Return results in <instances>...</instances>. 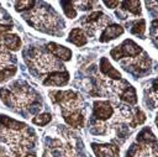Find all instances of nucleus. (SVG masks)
Returning <instances> with one entry per match:
<instances>
[{"mask_svg": "<svg viewBox=\"0 0 158 157\" xmlns=\"http://www.w3.org/2000/svg\"><path fill=\"white\" fill-rule=\"evenodd\" d=\"M0 98L6 106L15 111H22L33 104L36 100V93L28 85L16 83L11 88H1Z\"/></svg>", "mask_w": 158, "mask_h": 157, "instance_id": "f257e3e1", "label": "nucleus"}, {"mask_svg": "<svg viewBox=\"0 0 158 157\" xmlns=\"http://www.w3.org/2000/svg\"><path fill=\"white\" fill-rule=\"evenodd\" d=\"M26 20L36 30L48 33H53L56 30L59 28V25H62L59 16L49 6L33 7L30 11V14L26 15Z\"/></svg>", "mask_w": 158, "mask_h": 157, "instance_id": "f03ea898", "label": "nucleus"}, {"mask_svg": "<svg viewBox=\"0 0 158 157\" xmlns=\"http://www.w3.org/2000/svg\"><path fill=\"white\" fill-rule=\"evenodd\" d=\"M30 68L33 70L43 74V73H52L59 70L60 62L49 53H44L40 49H30V56L26 58Z\"/></svg>", "mask_w": 158, "mask_h": 157, "instance_id": "7ed1b4c3", "label": "nucleus"}, {"mask_svg": "<svg viewBox=\"0 0 158 157\" xmlns=\"http://www.w3.org/2000/svg\"><path fill=\"white\" fill-rule=\"evenodd\" d=\"M49 98L54 104L60 105L62 112L80 110L81 98L73 90H54L49 93Z\"/></svg>", "mask_w": 158, "mask_h": 157, "instance_id": "20e7f679", "label": "nucleus"}, {"mask_svg": "<svg viewBox=\"0 0 158 157\" xmlns=\"http://www.w3.org/2000/svg\"><path fill=\"white\" fill-rule=\"evenodd\" d=\"M142 53H143L142 48L132 40H125L120 46H116L110 52L111 57L118 62L122 58H133V57H137Z\"/></svg>", "mask_w": 158, "mask_h": 157, "instance_id": "39448f33", "label": "nucleus"}, {"mask_svg": "<svg viewBox=\"0 0 158 157\" xmlns=\"http://www.w3.org/2000/svg\"><path fill=\"white\" fill-rule=\"evenodd\" d=\"M110 22V19L104 15L101 11H94L90 12L88 16H85L83 19V25H84V32H86L88 35H94L96 30L102 28L104 26H106Z\"/></svg>", "mask_w": 158, "mask_h": 157, "instance_id": "423d86ee", "label": "nucleus"}, {"mask_svg": "<svg viewBox=\"0 0 158 157\" xmlns=\"http://www.w3.org/2000/svg\"><path fill=\"white\" fill-rule=\"evenodd\" d=\"M114 106L107 100H98L93 104V115L98 121H106L114 116Z\"/></svg>", "mask_w": 158, "mask_h": 157, "instance_id": "0eeeda50", "label": "nucleus"}, {"mask_svg": "<svg viewBox=\"0 0 158 157\" xmlns=\"http://www.w3.org/2000/svg\"><path fill=\"white\" fill-rule=\"evenodd\" d=\"M114 87L116 88V91L121 101L128 105H135L137 103V94H136L135 88L131 84H128L125 80H120V87L118 85H114Z\"/></svg>", "mask_w": 158, "mask_h": 157, "instance_id": "6e6552de", "label": "nucleus"}, {"mask_svg": "<svg viewBox=\"0 0 158 157\" xmlns=\"http://www.w3.org/2000/svg\"><path fill=\"white\" fill-rule=\"evenodd\" d=\"M122 64L127 67V69H131L132 72H143L151 67V59L143 52L142 56H137V57L127 58L126 61H122Z\"/></svg>", "mask_w": 158, "mask_h": 157, "instance_id": "1a4fd4ad", "label": "nucleus"}, {"mask_svg": "<svg viewBox=\"0 0 158 157\" xmlns=\"http://www.w3.org/2000/svg\"><path fill=\"white\" fill-rule=\"evenodd\" d=\"M91 148L96 157H118L120 148L114 143H91Z\"/></svg>", "mask_w": 158, "mask_h": 157, "instance_id": "9d476101", "label": "nucleus"}, {"mask_svg": "<svg viewBox=\"0 0 158 157\" xmlns=\"http://www.w3.org/2000/svg\"><path fill=\"white\" fill-rule=\"evenodd\" d=\"M69 80V73L63 70H57V72H52L49 73L44 80H43V85L46 87H62L65 85Z\"/></svg>", "mask_w": 158, "mask_h": 157, "instance_id": "9b49d317", "label": "nucleus"}, {"mask_svg": "<svg viewBox=\"0 0 158 157\" xmlns=\"http://www.w3.org/2000/svg\"><path fill=\"white\" fill-rule=\"evenodd\" d=\"M51 150L54 157H75V152L72 145L60 142L59 140H54L52 142Z\"/></svg>", "mask_w": 158, "mask_h": 157, "instance_id": "f8f14e48", "label": "nucleus"}, {"mask_svg": "<svg viewBox=\"0 0 158 157\" xmlns=\"http://www.w3.org/2000/svg\"><path fill=\"white\" fill-rule=\"evenodd\" d=\"M47 49L51 52V54H53L57 59L67 62L72 58V51L62 45H58L56 42H49L47 43Z\"/></svg>", "mask_w": 158, "mask_h": 157, "instance_id": "ddd939ff", "label": "nucleus"}, {"mask_svg": "<svg viewBox=\"0 0 158 157\" xmlns=\"http://www.w3.org/2000/svg\"><path fill=\"white\" fill-rule=\"evenodd\" d=\"M0 45L7 51H19L21 48V40L15 33H0Z\"/></svg>", "mask_w": 158, "mask_h": 157, "instance_id": "4468645a", "label": "nucleus"}, {"mask_svg": "<svg viewBox=\"0 0 158 157\" xmlns=\"http://www.w3.org/2000/svg\"><path fill=\"white\" fill-rule=\"evenodd\" d=\"M123 33V27L121 25L117 23H110L105 27V30L102 31V33L100 35L99 40L100 42H109L111 40L117 38L118 36H121Z\"/></svg>", "mask_w": 158, "mask_h": 157, "instance_id": "2eb2a0df", "label": "nucleus"}, {"mask_svg": "<svg viewBox=\"0 0 158 157\" xmlns=\"http://www.w3.org/2000/svg\"><path fill=\"white\" fill-rule=\"evenodd\" d=\"M64 121L72 126V127H83L84 126V116L80 110H74V111H65L62 112Z\"/></svg>", "mask_w": 158, "mask_h": 157, "instance_id": "dca6fc26", "label": "nucleus"}, {"mask_svg": "<svg viewBox=\"0 0 158 157\" xmlns=\"http://www.w3.org/2000/svg\"><path fill=\"white\" fill-rule=\"evenodd\" d=\"M100 72L105 77L110 78L111 80H116V82L121 80V73L111 66V63L109 62V59L106 57H102L100 61Z\"/></svg>", "mask_w": 158, "mask_h": 157, "instance_id": "f3484780", "label": "nucleus"}, {"mask_svg": "<svg viewBox=\"0 0 158 157\" xmlns=\"http://www.w3.org/2000/svg\"><path fill=\"white\" fill-rule=\"evenodd\" d=\"M68 41L72 42L73 45L78 46V47H81V46L86 45V42H88V36H86V33L84 32V30H81V28H79V27H75V28H73V30L69 32V35H68Z\"/></svg>", "mask_w": 158, "mask_h": 157, "instance_id": "a211bd4d", "label": "nucleus"}, {"mask_svg": "<svg viewBox=\"0 0 158 157\" xmlns=\"http://www.w3.org/2000/svg\"><path fill=\"white\" fill-rule=\"evenodd\" d=\"M137 141L139 143H156L157 138L154 136V134L151 131V129L144 127L138 135H137Z\"/></svg>", "mask_w": 158, "mask_h": 157, "instance_id": "6ab92c4d", "label": "nucleus"}, {"mask_svg": "<svg viewBox=\"0 0 158 157\" xmlns=\"http://www.w3.org/2000/svg\"><path fill=\"white\" fill-rule=\"evenodd\" d=\"M17 72V68L14 64H7L2 68H0V83H5L10 80Z\"/></svg>", "mask_w": 158, "mask_h": 157, "instance_id": "aec40b11", "label": "nucleus"}, {"mask_svg": "<svg viewBox=\"0 0 158 157\" xmlns=\"http://www.w3.org/2000/svg\"><path fill=\"white\" fill-rule=\"evenodd\" d=\"M121 6L123 10L133 14V15H141V2L136 1V0H131V1H122Z\"/></svg>", "mask_w": 158, "mask_h": 157, "instance_id": "412c9836", "label": "nucleus"}, {"mask_svg": "<svg viewBox=\"0 0 158 157\" xmlns=\"http://www.w3.org/2000/svg\"><path fill=\"white\" fill-rule=\"evenodd\" d=\"M144 121H146L144 112L142 110H139V109H136V111L133 114H131V117H130V121L128 122H130V126L131 127H136V126L143 124Z\"/></svg>", "mask_w": 158, "mask_h": 157, "instance_id": "4be33fe9", "label": "nucleus"}, {"mask_svg": "<svg viewBox=\"0 0 158 157\" xmlns=\"http://www.w3.org/2000/svg\"><path fill=\"white\" fill-rule=\"evenodd\" d=\"M131 32L136 36H139L142 38H144V32H146V21L143 19L141 20H136L133 23H132V27H131Z\"/></svg>", "mask_w": 158, "mask_h": 157, "instance_id": "5701e85b", "label": "nucleus"}, {"mask_svg": "<svg viewBox=\"0 0 158 157\" xmlns=\"http://www.w3.org/2000/svg\"><path fill=\"white\" fill-rule=\"evenodd\" d=\"M60 5L63 6V11L67 17H69V19L77 17V10L73 5V1H60Z\"/></svg>", "mask_w": 158, "mask_h": 157, "instance_id": "b1692460", "label": "nucleus"}, {"mask_svg": "<svg viewBox=\"0 0 158 157\" xmlns=\"http://www.w3.org/2000/svg\"><path fill=\"white\" fill-rule=\"evenodd\" d=\"M36 5V1L33 0H22L15 2V10L16 11H25V10H32Z\"/></svg>", "mask_w": 158, "mask_h": 157, "instance_id": "393cba45", "label": "nucleus"}, {"mask_svg": "<svg viewBox=\"0 0 158 157\" xmlns=\"http://www.w3.org/2000/svg\"><path fill=\"white\" fill-rule=\"evenodd\" d=\"M51 120H52V115L48 114V112H43V114H40V115L35 116L32 119V122L37 126H44L48 122H51Z\"/></svg>", "mask_w": 158, "mask_h": 157, "instance_id": "a878e982", "label": "nucleus"}, {"mask_svg": "<svg viewBox=\"0 0 158 157\" xmlns=\"http://www.w3.org/2000/svg\"><path fill=\"white\" fill-rule=\"evenodd\" d=\"M11 61V54L7 49H5L1 45H0V68L7 66Z\"/></svg>", "mask_w": 158, "mask_h": 157, "instance_id": "bb28decb", "label": "nucleus"}, {"mask_svg": "<svg viewBox=\"0 0 158 157\" xmlns=\"http://www.w3.org/2000/svg\"><path fill=\"white\" fill-rule=\"evenodd\" d=\"M90 131H91L93 134H95V135L105 134V131H106V125H104L102 121H98V122L90 129Z\"/></svg>", "mask_w": 158, "mask_h": 157, "instance_id": "cd10ccee", "label": "nucleus"}, {"mask_svg": "<svg viewBox=\"0 0 158 157\" xmlns=\"http://www.w3.org/2000/svg\"><path fill=\"white\" fill-rule=\"evenodd\" d=\"M109 9H114V7H116L117 5H120V1H117V0H111V1H109V0H104L102 1Z\"/></svg>", "mask_w": 158, "mask_h": 157, "instance_id": "c85d7f7f", "label": "nucleus"}, {"mask_svg": "<svg viewBox=\"0 0 158 157\" xmlns=\"http://www.w3.org/2000/svg\"><path fill=\"white\" fill-rule=\"evenodd\" d=\"M12 28V23H0V33H6Z\"/></svg>", "mask_w": 158, "mask_h": 157, "instance_id": "c756f323", "label": "nucleus"}, {"mask_svg": "<svg viewBox=\"0 0 158 157\" xmlns=\"http://www.w3.org/2000/svg\"><path fill=\"white\" fill-rule=\"evenodd\" d=\"M0 157H10V156H9L4 150H1V148H0Z\"/></svg>", "mask_w": 158, "mask_h": 157, "instance_id": "7c9ffc66", "label": "nucleus"}, {"mask_svg": "<svg viewBox=\"0 0 158 157\" xmlns=\"http://www.w3.org/2000/svg\"><path fill=\"white\" fill-rule=\"evenodd\" d=\"M156 125H157V127H158V116L156 117Z\"/></svg>", "mask_w": 158, "mask_h": 157, "instance_id": "2f4dec72", "label": "nucleus"}, {"mask_svg": "<svg viewBox=\"0 0 158 157\" xmlns=\"http://www.w3.org/2000/svg\"><path fill=\"white\" fill-rule=\"evenodd\" d=\"M126 157H133V156H132V155H131V153H130V152H128V153H127V156H126Z\"/></svg>", "mask_w": 158, "mask_h": 157, "instance_id": "473e14b6", "label": "nucleus"}, {"mask_svg": "<svg viewBox=\"0 0 158 157\" xmlns=\"http://www.w3.org/2000/svg\"><path fill=\"white\" fill-rule=\"evenodd\" d=\"M157 157H158V156H157Z\"/></svg>", "mask_w": 158, "mask_h": 157, "instance_id": "72a5a7b5", "label": "nucleus"}]
</instances>
